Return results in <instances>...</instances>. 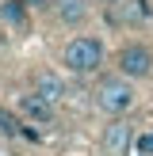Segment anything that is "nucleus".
<instances>
[{"mask_svg":"<svg viewBox=\"0 0 153 156\" xmlns=\"http://www.w3.org/2000/svg\"><path fill=\"white\" fill-rule=\"evenodd\" d=\"M35 95H42V99H50V103L58 107L61 99L69 95V88H65V80H61L58 73H38V76H35Z\"/></svg>","mask_w":153,"mask_h":156,"instance_id":"423d86ee","label":"nucleus"},{"mask_svg":"<svg viewBox=\"0 0 153 156\" xmlns=\"http://www.w3.org/2000/svg\"><path fill=\"white\" fill-rule=\"evenodd\" d=\"M4 19H12L15 30H27V12H23V4H12V0H8L4 4Z\"/></svg>","mask_w":153,"mask_h":156,"instance_id":"6e6552de","label":"nucleus"},{"mask_svg":"<svg viewBox=\"0 0 153 156\" xmlns=\"http://www.w3.org/2000/svg\"><path fill=\"white\" fill-rule=\"evenodd\" d=\"M134 15L138 19H153V0H134Z\"/></svg>","mask_w":153,"mask_h":156,"instance_id":"1a4fd4ad","label":"nucleus"},{"mask_svg":"<svg viewBox=\"0 0 153 156\" xmlns=\"http://www.w3.org/2000/svg\"><path fill=\"white\" fill-rule=\"evenodd\" d=\"M27 8H54V0H23Z\"/></svg>","mask_w":153,"mask_h":156,"instance_id":"9b49d317","label":"nucleus"},{"mask_svg":"<svg viewBox=\"0 0 153 156\" xmlns=\"http://www.w3.org/2000/svg\"><path fill=\"white\" fill-rule=\"evenodd\" d=\"M58 23H65V27H76V23H84V15H88V8H84V0H58Z\"/></svg>","mask_w":153,"mask_h":156,"instance_id":"0eeeda50","label":"nucleus"},{"mask_svg":"<svg viewBox=\"0 0 153 156\" xmlns=\"http://www.w3.org/2000/svg\"><path fill=\"white\" fill-rule=\"evenodd\" d=\"M138 152H142V156H153V133H142V137H138Z\"/></svg>","mask_w":153,"mask_h":156,"instance_id":"9d476101","label":"nucleus"},{"mask_svg":"<svg viewBox=\"0 0 153 156\" xmlns=\"http://www.w3.org/2000/svg\"><path fill=\"white\" fill-rule=\"evenodd\" d=\"M15 107H19V114L27 122H35V126H50V122L58 118V107H54L50 99L35 95V91H23V95L15 99Z\"/></svg>","mask_w":153,"mask_h":156,"instance_id":"39448f33","label":"nucleus"},{"mask_svg":"<svg viewBox=\"0 0 153 156\" xmlns=\"http://www.w3.org/2000/svg\"><path fill=\"white\" fill-rule=\"evenodd\" d=\"M115 69H119L122 80H145V76L153 73V53L145 50V46L130 42L119 50V57H115Z\"/></svg>","mask_w":153,"mask_h":156,"instance_id":"7ed1b4c3","label":"nucleus"},{"mask_svg":"<svg viewBox=\"0 0 153 156\" xmlns=\"http://www.w3.org/2000/svg\"><path fill=\"white\" fill-rule=\"evenodd\" d=\"M130 141H134V126H130L126 118H115L111 126H103L99 149H103V156H126Z\"/></svg>","mask_w":153,"mask_h":156,"instance_id":"20e7f679","label":"nucleus"},{"mask_svg":"<svg viewBox=\"0 0 153 156\" xmlns=\"http://www.w3.org/2000/svg\"><path fill=\"white\" fill-rule=\"evenodd\" d=\"M103 4H119V0H103Z\"/></svg>","mask_w":153,"mask_h":156,"instance_id":"f8f14e48","label":"nucleus"},{"mask_svg":"<svg viewBox=\"0 0 153 156\" xmlns=\"http://www.w3.org/2000/svg\"><path fill=\"white\" fill-rule=\"evenodd\" d=\"M96 107L103 114H115V118H122V114L134 107V84L122 80V76H111V80H103L96 88Z\"/></svg>","mask_w":153,"mask_h":156,"instance_id":"f03ea898","label":"nucleus"},{"mask_svg":"<svg viewBox=\"0 0 153 156\" xmlns=\"http://www.w3.org/2000/svg\"><path fill=\"white\" fill-rule=\"evenodd\" d=\"M103 57H107V50H103V42H99L96 34H80V38H73V42H65V50H61V65L73 76L99 73V69H103Z\"/></svg>","mask_w":153,"mask_h":156,"instance_id":"f257e3e1","label":"nucleus"}]
</instances>
